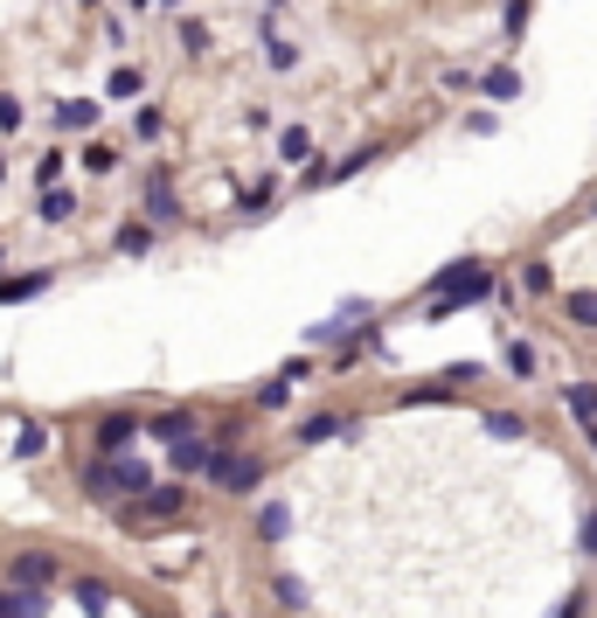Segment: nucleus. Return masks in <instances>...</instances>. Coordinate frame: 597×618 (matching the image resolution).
Here are the masks:
<instances>
[{
    "label": "nucleus",
    "instance_id": "1",
    "mask_svg": "<svg viewBox=\"0 0 597 618\" xmlns=\"http://www.w3.org/2000/svg\"><path fill=\"white\" fill-rule=\"evenodd\" d=\"M486 292H493V271L486 265H473V257H465V265H445V271H438V286H431V320H452L459 306H473Z\"/></svg>",
    "mask_w": 597,
    "mask_h": 618
},
{
    "label": "nucleus",
    "instance_id": "2",
    "mask_svg": "<svg viewBox=\"0 0 597 618\" xmlns=\"http://www.w3.org/2000/svg\"><path fill=\"white\" fill-rule=\"evenodd\" d=\"M140 486H153V473L140 466V459H125V452H105L97 466H84V494H97V501H119V494H140Z\"/></svg>",
    "mask_w": 597,
    "mask_h": 618
},
{
    "label": "nucleus",
    "instance_id": "3",
    "mask_svg": "<svg viewBox=\"0 0 597 618\" xmlns=\"http://www.w3.org/2000/svg\"><path fill=\"white\" fill-rule=\"evenodd\" d=\"M181 507H188V494H181V486H140V494L125 501L119 514L140 528V522H167V514H181Z\"/></svg>",
    "mask_w": 597,
    "mask_h": 618
},
{
    "label": "nucleus",
    "instance_id": "4",
    "mask_svg": "<svg viewBox=\"0 0 597 618\" xmlns=\"http://www.w3.org/2000/svg\"><path fill=\"white\" fill-rule=\"evenodd\" d=\"M209 486H229V494H250L257 480H265V466H257V459H244V452H209Z\"/></svg>",
    "mask_w": 597,
    "mask_h": 618
},
{
    "label": "nucleus",
    "instance_id": "5",
    "mask_svg": "<svg viewBox=\"0 0 597 618\" xmlns=\"http://www.w3.org/2000/svg\"><path fill=\"white\" fill-rule=\"evenodd\" d=\"M56 577H63V563L42 556V549H21V556L8 563V584H29V590H49Z\"/></svg>",
    "mask_w": 597,
    "mask_h": 618
},
{
    "label": "nucleus",
    "instance_id": "6",
    "mask_svg": "<svg viewBox=\"0 0 597 618\" xmlns=\"http://www.w3.org/2000/svg\"><path fill=\"white\" fill-rule=\"evenodd\" d=\"M42 611H49V590H29V584L0 590V618H42Z\"/></svg>",
    "mask_w": 597,
    "mask_h": 618
},
{
    "label": "nucleus",
    "instance_id": "7",
    "mask_svg": "<svg viewBox=\"0 0 597 618\" xmlns=\"http://www.w3.org/2000/svg\"><path fill=\"white\" fill-rule=\"evenodd\" d=\"M97 112H105L97 97H63V105H56V133H91Z\"/></svg>",
    "mask_w": 597,
    "mask_h": 618
},
{
    "label": "nucleus",
    "instance_id": "8",
    "mask_svg": "<svg viewBox=\"0 0 597 618\" xmlns=\"http://www.w3.org/2000/svg\"><path fill=\"white\" fill-rule=\"evenodd\" d=\"M146 216H153V223H174V216H181V202H174V182H167L161 167L146 174Z\"/></svg>",
    "mask_w": 597,
    "mask_h": 618
},
{
    "label": "nucleus",
    "instance_id": "9",
    "mask_svg": "<svg viewBox=\"0 0 597 618\" xmlns=\"http://www.w3.org/2000/svg\"><path fill=\"white\" fill-rule=\"evenodd\" d=\"M133 418H125V410H112V418H97V452H125V445H133Z\"/></svg>",
    "mask_w": 597,
    "mask_h": 618
},
{
    "label": "nucleus",
    "instance_id": "10",
    "mask_svg": "<svg viewBox=\"0 0 597 618\" xmlns=\"http://www.w3.org/2000/svg\"><path fill=\"white\" fill-rule=\"evenodd\" d=\"M278 161L306 167V161H313V133H306V125H285V133H278Z\"/></svg>",
    "mask_w": 597,
    "mask_h": 618
},
{
    "label": "nucleus",
    "instance_id": "11",
    "mask_svg": "<svg viewBox=\"0 0 597 618\" xmlns=\"http://www.w3.org/2000/svg\"><path fill=\"white\" fill-rule=\"evenodd\" d=\"M49 292V271H29V278H0V306H21V299H35Z\"/></svg>",
    "mask_w": 597,
    "mask_h": 618
},
{
    "label": "nucleus",
    "instance_id": "12",
    "mask_svg": "<svg viewBox=\"0 0 597 618\" xmlns=\"http://www.w3.org/2000/svg\"><path fill=\"white\" fill-rule=\"evenodd\" d=\"M140 91H146V76H140L133 63H119V70L105 76V105H119V97H140Z\"/></svg>",
    "mask_w": 597,
    "mask_h": 618
},
{
    "label": "nucleus",
    "instance_id": "13",
    "mask_svg": "<svg viewBox=\"0 0 597 618\" xmlns=\"http://www.w3.org/2000/svg\"><path fill=\"white\" fill-rule=\"evenodd\" d=\"M209 466V445H202V437L188 431V437H174V473H202Z\"/></svg>",
    "mask_w": 597,
    "mask_h": 618
},
{
    "label": "nucleus",
    "instance_id": "14",
    "mask_svg": "<svg viewBox=\"0 0 597 618\" xmlns=\"http://www.w3.org/2000/svg\"><path fill=\"white\" fill-rule=\"evenodd\" d=\"M480 91L493 97V105H507V97H522V76H514V70L501 63V70H486V76H480Z\"/></svg>",
    "mask_w": 597,
    "mask_h": 618
},
{
    "label": "nucleus",
    "instance_id": "15",
    "mask_svg": "<svg viewBox=\"0 0 597 618\" xmlns=\"http://www.w3.org/2000/svg\"><path fill=\"white\" fill-rule=\"evenodd\" d=\"M42 223H70L76 216V195L70 188H42V209H35Z\"/></svg>",
    "mask_w": 597,
    "mask_h": 618
},
{
    "label": "nucleus",
    "instance_id": "16",
    "mask_svg": "<svg viewBox=\"0 0 597 618\" xmlns=\"http://www.w3.org/2000/svg\"><path fill=\"white\" fill-rule=\"evenodd\" d=\"M528 14H535V0H507V8H501V35L522 42L528 35Z\"/></svg>",
    "mask_w": 597,
    "mask_h": 618
},
{
    "label": "nucleus",
    "instance_id": "17",
    "mask_svg": "<svg viewBox=\"0 0 597 618\" xmlns=\"http://www.w3.org/2000/svg\"><path fill=\"white\" fill-rule=\"evenodd\" d=\"M76 605H84L91 618H105V605H112V590L97 584V577H76Z\"/></svg>",
    "mask_w": 597,
    "mask_h": 618
},
{
    "label": "nucleus",
    "instance_id": "18",
    "mask_svg": "<svg viewBox=\"0 0 597 618\" xmlns=\"http://www.w3.org/2000/svg\"><path fill=\"white\" fill-rule=\"evenodd\" d=\"M563 403H569V418H597V382H569Z\"/></svg>",
    "mask_w": 597,
    "mask_h": 618
},
{
    "label": "nucleus",
    "instance_id": "19",
    "mask_svg": "<svg viewBox=\"0 0 597 618\" xmlns=\"http://www.w3.org/2000/svg\"><path fill=\"white\" fill-rule=\"evenodd\" d=\"M271 598H278L285 611H306V605H313V598H306V584H299V577H271Z\"/></svg>",
    "mask_w": 597,
    "mask_h": 618
},
{
    "label": "nucleus",
    "instance_id": "20",
    "mask_svg": "<svg viewBox=\"0 0 597 618\" xmlns=\"http://www.w3.org/2000/svg\"><path fill=\"white\" fill-rule=\"evenodd\" d=\"M76 161H84L91 174H119V146H105V140H97V146H84V153H76Z\"/></svg>",
    "mask_w": 597,
    "mask_h": 618
},
{
    "label": "nucleus",
    "instance_id": "21",
    "mask_svg": "<svg viewBox=\"0 0 597 618\" xmlns=\"http://www.w3.org/2000/svg\"><path fill=\"white\" fill-rule=\"evenodd\" d=\"M188 431H195L188 410H167V418H153V437H167V445H174V437H188Z\"/></svg>",
    "mask_w": 597,
    "mask_h": 618
},
{
    "label": "nucleus",
    "instance_id": "22",
    "mask_svg": "<svg viewBox=\"0 0 597 618\" xmlns=\"http://www.w3.org/2000/svg\"><path fill=\"white\" fill-rule=\"evenodd\" d=\"M271 209H278V182H257L244 195V216H271Z\"/></svg>",
    "mask_w": 597,
    "mask_h": 618
},
{
    "label": "nucleus",
    "instance_id": "23",
    "mask_svg": "<svg viewBox=\"0 0 597 618\" xmlns=\"http://www.w3.org/2000/svg\"><path fill=\"white\" fill-rule=\"evenodd\" d=\"M119 250H125V257H146V250H153V229H146V223H125V229H119Z\"/></svg>",
    "mask_w": 597,
    "mask_h": 618
},
{
    "label": "nucleus",
    "instance_id": "24",
    "mask_svg": "<svg viewBox=\"0 0 597 618\" xmlns=\"http://www.w3.org/2000/svg\"><path fill=\"white\" fill-rule=\"evenodd\" d=\"M63 167H70V153H56V146H49L42 161H35V182H42V188H56V182H63Z\"/></svg>",
    "mask_w": 597,
    "mask_h": 618
},
{
    "label": "nucleus",
    "instance_id": "25",
    "mask_svg": "<svg viewBox=\"0 0 597 618\" xmlns=\"http://www.w3.org/2000/svg\"><path fill=\"white\" fill-rule=\"evenodd\" d=\"M285 528H292V514H285L278 501H271L265 514H257V535H265V543H278V535H285Z\"/></svg>",
    "mask_w": 597,
    "mask_h": 618
},
{
    "label": "nucleus",
    "instance_id": "26",
    "mask_svg": "<svg viewBox=\"0 0 597 618\" xmlns=\"http://www.w3.org/2000/svg\"><path fill=\"white\" fill-rule=\"evenodd\" d=\"M333 431H341V418H333V410H320V418H306V424H299L306 445H320V437H333Z\"/></svg>",
    "mask_w": 597,
    "mask_h": 618
},
{
    "label": "nucleus",
    "instance_id": "27",
    "mask_svg": "<svg viewBox=\"0 0 597 618\" xmlns=\"http://www.w3.org/2000/svg\"><path fill=\"white\" fill-rule=\"evenodd\" d=\"M563 306H569V320H577V327H597V292H569Z\"/></svg>",
    "mask_w": 597,
    "mask_h": 618
},
{
    "label": "nucleus",
    "instance_id": "28",
    "mask_svg": "<svg viewBox=\"0 0 597 618\" xmlns=\"http://www.w3.org/2000/svg\"><path fill=\"white\" fill-rule=\"evenodd\" d=\"M265 63H271V70H292V63H299V49H292V42H278V35H265Z\"/></svg>",
    "mask_w": 597,
    "mask_h": 618
},
{
    "label": "nucleus",
    "instance_id": "29",
    "mask_svg": "<svg viewBox=\"0 0 597 618\" xmlns=\"http://www.w3.org/2000/svg\"><path fill=\"white\" fill-rule=\"evenodd\" d=\"M507 369L528 382V375H535V348H528V341H507Z\"/></svg>",
    "mask_w": 597,
    "mask_h": 618
},
{
    "label": "nucleus",
    "instance_id": "30",
    "mask_svg": "<svg viewBox=\"0 0 597 618\" xmlns=\"http://www.w3.org/2000/svg\"><path fill=\"white\" fill-rule=\"evenodd\" d=\"M486 431H493V437H522L528 424H522V418H514V410H493V418H486Z\"/></svg>",
    "mask_w": 597,
    "mask_h": 618
},
{
    "label": "nucleus",
    "instance_id": "31",
    "mask_svg": "<svg viewBox=\"0 0 597 618\" xmlns=\"http://www.w3.org/2000/svg\"><path fill=\"white\" fill-rule=\"evenodd\" d=\"M522 286H528V292L542 299V292H549V286H556V271H549V265H522Z\"/></svg>",
    "mask_w": 597,
    "mask_h": 618
},
{
    "label": "nucleus",
    "instance_id": "32",
    "mask_svg": "<svg viewBox=\"0 0 597 618\" xmlns=\"http://www.w3.org/2000/svg\"><path fill=\"white\" fill-rule=\"evenodd\" d=\"M133 133H140V140H161V112L140 105V112H133Z\"/></svg>",
    "mask_w": 597,
    "mask_h": 618
},
{
    "label": "nucleus",
    "instance_id": "33",
    "mask_svg": "<svg viewBox=\"0 0 597 618\" xmlns=\"http://www.w3.org/2000/svg\"><path fill=\"white\" fill-rule=\"evenodd\" d=\"M181 49H195V56H202V49H209V29H202V21H181Z\"/></svg>",
    "mask_w": 597,
    "mask_h": 618
},
{
    "label": "nucleus",
    "instance_id": "34",
    "mask_svg": "<svg viewBox=\"0 0 597 618\" xmlns=\"http://www.w3.org/2000/svg\"><path fill=\"white\" fill-rule=\"evenodd\" d=\"M42 445H49V437H42L35 424H29V431H21V437H14V452H21V459H42Z\"/></svg>",
    "mask_w": 597,
    "mask_h": 618
},
{
    "label": "nucleus",
    "instance_id": "35",
    "mask_svg": "<svg viewBox=\"0 0 597 618\" xmlns=\"http://www.w3.org/2000/svg\"><path fill=\"white\" fill-rule=\"evenodd\" d=\"M285 390H292V375H278V382H265V390H257V403H265V410H278V403H285Z\"/></svg>",
    "mask_w": 597,
    "mask_h": 618
},
{
    "label": "nucleus",
    "instance_id": "36",
    "mask_svg": "<svg viewBox=\"0 0 597 618\" xmlns=\"http://www.w3.org/2000/svg\"><path fill=\"white\" fill-rule=\"evenodd\" d=\"M0 133H21V97H0Z\"/></svg>",
    "mask_w": 597,
    "mask_h": 618
},
{
    "label": "nucleus",
    "instance_id": "37",
    "mask_svg": "<svg viewBox=\"0 0 597 618\" xmlns=\"http://www.w3.org/2000/svg\"><path fill=\"white\" fill-rule=\"evenodd\" d=\"M577 549H584V556H597V507L584 514V543H577Z\"/></svg>",
    "mask_w": 597,
    "mask_h": 618
},
{
    "label": "nucleus",
    "instance_id": "38",
    "mask_svg": "<svg viewBox=\"0 0 597 618\" xmlns=\"http://www.w3.org/2000/svg\"><path fill=\"white\" fill-rule=\"evenodd\" d=\"M556 618H584V590H569V598L556 605Z\"/></svg>",
    "mask_w": 597,
    "mask_h": 618
},
{
    "label": "nucleus",
    "instance_id": "39",
    "mask_svg": "<svg viewBox=\"0 0 597 618\" xmlns=\"http://www.w3.org/2000/svg\"><path fill=\"white\" fill-rule=\"evenodd\" d=\"M584 437H590V452H597V418H584Z\"/></svg>",
    "mask_w": 597,
    "mask_h": 618
},
{
    "label": "nucleus",
    "instance_id": "40",
    "mask_svg": "<svg viewBox=\"0 0 597 618\" xmlns=\"http://www.w3.org/2000/svg\"><path fill=\"white\" fill-rule=\"evenodd\" d=\"M0 182H8V153H0Z\"/></svg>",
    "mask_w": 597,
    "mask_h": 618
},
{
    "label": "nucleus",
    "instance_id": "41",
    "mask_svg": "<svg viewBox=\"0 0 597 618\" xmlns=\"http://www.w3.org/2000/svg\"><path fill=\"white\" fill-rule=\"evenodd\" d=\"M84 8H105V0H84Z\"/></svg>",
    "mask_w": 597,
    "mask_h": 618
},
{
    "label": "nucleus",
    "instance_id": "42",
    "mask_svg": "<svg viewBox=\"0 0 597 618\" xmlns=\"http://www.w3.org/2000/svg\"><path fill=\"white\" fill-rule=\"evenodd\" d=\"M161 8H181V0H161Z\"/></svg>",
    "mask_w": 597,
    "mask_h": 618
},
{
    "label": "nucleus",
    "instance_id": "43",
    "mask_svg": "<svg viewBox=\"0 0 597 618\" xmlns=\"http://www.w3.org/2000/svg\"><path fill=\"white\" fill-rule=\"evenodd\" d=\"M133 8H153V0H133Z\"/></svg>",
    "mask_w": 597,
    "mask_h": 618
},
{
    "label": "nucleus",
    "instance_id": "44",
    "mask_svg": "<svg viewBox=\"0 0 597 618\" xmlns=\"http://www.w3.org/2000/svg\"><path fill=\"white\" fill-rule=\"evenodd\" d=\"M590 216H597V202H590Z\"/></svg>",
    "mask_w": 597,
    "mask_h": 618
}]
</instances>
